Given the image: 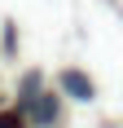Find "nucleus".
Returning a JSON list of instances; mask_svg holds the SVG:
<instances>
[{
    "instance_id": "1",
    "label": "nucleus",
    "mask_w": 123,
    "mask_h": 128,
    "mask_svg": "<svg viewBox=\"0 0 123 128\" xmlns=\"http://www.w3.org/2000/svg\"><path fill=\"white\" fill-rule=\"evenodd\" d=\"M62 84H66V93H70V97H79V102H84V97H92V80L79 75V71H62Z\"/></svg>"
},
{
    "instance_id": "2",
    "label": "nucleus",
    "mask_w": 123,
    "mask_h": 128,
    "mask_svg": "<svg viewBox=\"0 0 123 128\" xmlns=\"http://www.w3.org/2000/svg\"><path fill=\"white\" fill-rule=\"evenodd\" d=\"M26 110H31V115H35V124H53V119H57V102H53L49 93H40L35 102L26 106Z\"/></svg>"
},
{
    "instance_id": "3",
    "label": "nucleus",
    "mask_w": 123,
    "mask_h": 128,
    "mask_svg": "<svg viewBox=\"0 0 123 128\" xmlns=\"http://www.w3.org/2000/svg\"><path fill=\"white\" fill-rule=\"evenodd\" d=\"M0 128H22V115H0Z\"/></svg>"
}]
</instances>
